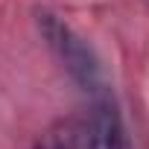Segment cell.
Wrapping results in <instances>:
<instances>
[{"mask_svg":"<svg viewBox=\"0 0 149 149\" xmlns=\"http://www.w3.org/2000/svg\"><path fill=\"white\" fill-rule=\"evenodd\" d=\"M85 132H88V149H126L120 111L102 94L94 100V105L85 117Z\"/></svg>","mask_w":149,"mask_h":149,"instance_id":"obj_2","label":"cell"},{"mask_svg":"<svg viewBox=\"0 0 149 149\" xmlns=\"http://www.w3.org/2000/svg\"><path fill=\"white\" fill-rule=\"evenodd\" d=\"M38 29H41L44 41L50 44V50L56 53V58L64 64V70L85 91L97 94L100 91V61H97L94 50L88 47V41L53 12H38Z\"/></svg>","mask_w":149,"mask_h":149,"instance_id":"obj_1","label":"cell"},{"mask_svg":"<svg viewBox=\"0 0 149 149\" xmlns=\"http://www.w3.org/2000/svg\"><path fill=\"white\" fill-rule=\"evenodd\" d=\"M35 149H88V132L85 120H58L53 123L35 143Z\"/></svg>","mask_w":149,"mask_h":149,"instance_id":"obj_3","label":"cell"}]
</instances>
